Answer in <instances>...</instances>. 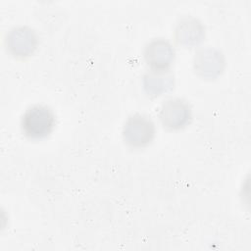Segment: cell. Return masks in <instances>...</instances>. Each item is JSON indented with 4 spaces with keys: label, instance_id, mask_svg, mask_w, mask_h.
<instances>
[{
    "label": "cell",
    "instance_id": "6da1fadb",
    "mask_svg": "<svg viewBox=\"0 0 251 251\" xmlns=\"http://www.w3.org/2000/svg\"><path fill=\"white\" fill-rule=\"evenodd\" d=\"M20 125L25 136L30 139H41L53 131L56 125V116L49 106L34 104L24 112Z\"/></svg>",
    "mask_w": 251,
    "mask_h": 251
},
{
    "label": "cell",
    "instance_id": "7a4b0ae2",
    "mask_svg": "<svg viewBox=\"0 0 251 251\" xmlns=\"http://www.w3.org/2000/svg\"><path fill=\"white\" fill-rule=\"evenodd\" d=\"M155 133V123L150 116L144 113L129 115L122 128V136L125 143L134 149L148 146L153 141Z\"/></svg>",
    "mask_w": 251,
    "mask_h": 251
},
{
    "label": "cell",
    "instance_id": "3957f363",
    "mask_svg": "<svg viewBox=\"0 0 251 251\" xmlns=\"http://www.w3.org/2000/svg\"><path fill=\"white\" fill-rule=\"evenodd\" d=\"M6 50L15 58L25 59L31 56L39 45L37 32L31 26L19 25L7 30L4 37Z\"/></svg>",
    "mask_w": 251,
    "mask_h": 251
},
{
    "label": "cell",
    "instance_id": "277c9868",
    "mask_svg": "<svg viewBox=\"0 0 251 251\" xmlns=\"http://www.w3.org/2000/svg\"><path fill=\"white\" fill-rule=\"evenodd\" d=\"M158 117L165 128L169 130H178L190 123L192 109L185 99L171 97L161 104Z\"/></svg>",
    "mask_w": 251,
    "mask_h": 251
},
{
    "label": "cell",
    "instance_id": "5b68a950",
    "mask_svg": "<svg viewBox=\"0 0 251 251\" xmlns=\"http://www.w3.org/2000/svg\"><path fill=\"white\" fill-rule=\"evenodd\" d=\"M192 67L198 76L204 79H215L224 72L226 58L224 53L216 47H201L193 55Z\"/></svg>",
    "mask_w": 251,
    "mask_h": 251
},
{
    "label": "cell",
    "instance_id": "8992f818",
    "mask_svg": "<svg viewBox=\"0 0 251 251\" xmlns=\"http://www.w3.org/2000/svg\"><path fill=\"white\" fill-rule=\"evenodd\" d=\"M173 36L177 44L194 47L204 40L206 27L198 18L191 15L182 16L175 24Z\"/></svg>",
    "mask_w": 251,
    "mask_h": 251
},
{
    "label": "cell",
    "instance_id": "52a82bcc",
    "mask_svg": "<svg viewBox=\"0 0 251 251\" xmlns=\"http://www.w3.org/2000/svg\"><path fill=\"white\" fill-rule=\"evenodd\" d=\"M176 56V51L170 40L164 37H155L149 40L143 48V57L150 69H170Z\"/></svg>",
    "mask_w": 251,
    "mask_h": 251
},
{
    "label": "cell",
    "instance_id": "ba28073f",
    "mask_svg": "<svg viewBox=\"0 0 251 251\" xmlns=\"http://www.w3.org/2000/svg\"><path fill=\"white\" fill-rule=\"evenodd\" d=\"M145 92L152 97L159 96L171 90L175 85V75L170 69L148 70L142 76Z\"/></svg>",
    "mask_w": 251,
    "mask_h": 251
}]
</instances>
